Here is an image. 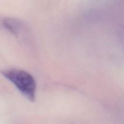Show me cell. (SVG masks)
Instances as JSON below:
<instances>
[{"mask_svg":"<svg viewBox=\"0 0 124 124\" xmlns=\"http://www.w3.org/2000/svg\"><path fill=\"white\" fill-rule=\"evenodd\" d=\"M2 75L12 82L28 99L35 101L36 84L33 76L23 70L11 69L1 71Z\"/></svg>","mask_w":124,"mask_h":124,"instance_id":"cell-1","label":"cell"},{"mask_svg":"<svg viewBox=\"0 0 124 124\" xmlns=\"http://www.w3.org/2000/svg\"><path fill=\"white\" fill-rule=\"evenodd\" d=\"M4 25L6 29L15 35H18L22 27V23L19 20L13 18H7L4 21Z\"/></svg>","mask_w":124,"mask_h":124,"instance_id":"cell-2","label":"cell"}]
</instances>
